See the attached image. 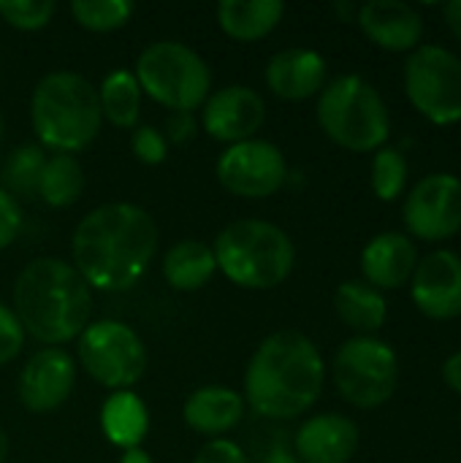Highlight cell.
Returning <instances> with one entry per match:
<instances>
[{"instance_id": "16", "label": "cell", "mask_w": 461, "mask_h": 463, "mask_svg": "<svg viewBox=\"0 0 461 463\" xmlns=\"http://www.w3.org/2000/svg\"><path fill=\"white\" fill-rule=\"evenodd\" d=\"M356 22L383 52L410 54L424 43V16L416 5L402 0H370L359 5Z\"/></svg>"}, {"instance_id": "1", "label": "cell", "mask_w": 461, "mask_h": 463, "mask_svg": "<svg viewBox=\"0 0 461 463\" xmlns=\"http://www.w3.org/2000/svg\"><path fill=\"white\" fill-rule=\"evenodd\" d=\"M155 217L125 201L103 203L84 214L73 228V269L90 290L122 293L144 279L158 252Z\"/></svg>"}, {"instance_id": "10", "label": "cell", "mask_w": 461, "mask_h": 463, "mask_svg": "<svg viewBox=\"0 0 461 463\" xmlns=\"http://www.w3.org/2000/svg\"><path fill=\"white\" fill-rule=\"evenodd\" d=\"M82 369L109 391L133 388L147 372V347L141 336L120 320L90 323L76 345Z\"/></svg>"}, {"instance_id": "34", "label": "cell", "mask_w": 461, "mask_h": 463, "mask_svg": "<svg viewBox=\"0 0 461 463\" xmlns=\"http://www.w3.org/2000/svg\"><path fill=\"white\" fill-rule=\"evenodd\" d=\"M22 231V206L0 187V252L14 244Z\"/></svg>"}, {"instance_id": "33", "label": "cell", "mask_w": 461, "mask_h": 463, "mask_svg": "<svg viewBox=\"0 0 461 463\" xmlns=\"http://www.w3.org/2000/svg\"><path fill=\"white\" fill-rule=\"evenodd\" d=\"M193 463H250V458L236 442L223 437V439H209L206 445H201L198 453L193 456Z\"/></svg>"}, {"instance_id": "23", "label": "cell", "mask_w": 461, "mask_h": 463, "mask_svg": "<svg viewBox=\"0 0 461 463\" xmlns=\"http://www.w3.org/2000/svg\"><path fill=\"white\" fill-rule=\"evenodd\" d=\"M101 429L106 439L120 450L141 448L149 431V412L147 404L133 391L111 393L101 407Z\"/></svg>"}, {"instance_id": "15", "label": "cell", "mask_w": 461, "mask_h": 463, "mask_svg": "<svg viewBox=\"0 0 461 463\" xmlns=\"http://www.w3.org/2000/svg\"><path fill=\"white\" fill-rule=\"evenodd\" d=\"M76 361L62 347H43L19 374V402L33 415L57 412L73 393Z\"/></svg>"}, {"instance_id": "41", "label": "cell", "mask_w": 461, "mask_h": 463, "mask_svg": "<svg viewBox=\"0 0 461 463\" xmlns=\"http://www.w3.org/2000/svg\"><path fill=\"white\" fill-rule=\"evenodd\" d=\"M0 138H3V114H0Z\"/></svg>"}, {"instance_id": "39", "label": "cell", "mask_w": 461, "mask_h": 463, "mask_svg": "<svg viewBox=\"0 0 461 463\" xmlns=\"http://www.w3.org/2000/svg\"><path fill=\"white\" fill-rule=\"evenodd\" d=\"M120 463H155L149 458V453L147 450H141V448H133V450H122V458Z\"/></svg>"}, {"instance_id": "2", "label": "cell", "mask_w": 461, "mask_h": 463, "mask_svg": "<svg viewBox=\"0 0 461 463\" xmlns=\"http://www.w3.org/2000/svg\"><path fill=\"white\" fill-rule=\"evenodd\" d=\"M326 385L318 345L302 331L269 334L247 361L245 404L269 420H293L310 412Z\"/></svg>"}, {"instance_id": "26", "label": "cell", "mask_w": 461, "mask_h": 463, "mask_svg": "<svg viewBox=\"0 0 461 463\" xmlns=\"http://www.w3.org/2000/svg\"><path fill=\"white\" fill-rule=\"evenodd\" d=\"M84 193V168L76 155H52L41 171L38 198L52 209L73 206Z\"/></svg>"}, {"instance_id": "8", "label": "cell", "mask_w": 461, "mask_h": 463, "mask_svg": "<svg viewBox=\"0 0 461 463\" xmlns=\"http://www.w3.org/2000/svg\"><path fill=\"white\" fill-rule=\"evenodd\" d=\"M337 393L356 410H378L399 385V358L378 336H351L331 361Z\"/></svg>"}, {"instance_id": "38", "label": "cell", "mask_w": 461, "mask_h": 463, "mask_svg": "<svg viewBox=\"0 0 461 463\" xmlns=\"http://www.w3.org/2000/svg\"><path fill=\"white\" fill-rule=\"evenodd\" d=\"M261 463H302L296 458L293 450H288L285 445H274L272 450H266V456L261 458Z\"/></svg>"}, {"instance_id": "35", "label": "cell", "mask_w": 461, "mask_h": 463, "mask_svg": "<svg viewBox=\"0 0 461 463\" xmlns=\"http://www.w3.org/2000/svg\"><path fill=\"white\" fill-rule=\"evenodd\" d=\"M196 133H198V122H196V117L187 114V111L171 114L168 122H166V141H171V144H177V146L193 141Z\"/></svg>"}, {"instance_id": "21", "label": "cell", "mask_w": 461, "mask_h": 463, "mask_svg": "<svg viewBox=\"0 0 461 463\" xmlns=\"http://www.w3.org/2000/svg\"><path fill=\"white\" fill-rule=\"evenodd\" d=\"M217 24L234 41H261L266 38L285 14L283 0H223L217 3Z\"/></svg>"}, {"instance_id": "17", "label": "cell", "mask_w": 461, "mask_h": 463, "mask_svg": "<svg viewBox=\"0 0 461 463\" xmlns=\"http://www.w3.org/2000/svg\"><path fill=\"white\" fill-rule=\"evenodd\" d=\"M359 445L361 434L356 420L340 412L307 418L293 437V453L302 463H351Z\"/></svg>"}, {"instance_id": "32", "label": "cell", "mask_w": 461, "mask_h": 463, "mask_svg": "<svg viewBox=\"0 0 461 463\" xmlns=\"http://www.w3.org/2000/svg\"><path fill=\"white\" fill-rule=\"evenodd\" d=\"M24 347V331L11 307L0 304V366L11 364Z\"/></svg>"}, {"instance_id": "29", "label": "cell", "mask_w": 461, "mask_h": 463, "mask_svg": "<svg viewBox=\"0 0 461 463\" xmlns=\"http://www.w3.org/2000/svg\"><path fill=\"white\" fill-rule=\"evenodd\" d=\"M136 5L130 0H73L71 16L90 33H111L130 22Z\"/></svg>"}, {"instance_id": "25", "label": "cell", "mask_w": 461, "mask_h": 463, "mask_svg": "<svg viewBox=\"0 0 461 463\" xmlns=\"http://www.w3.org/2000/svg\"><path fill=\"white\" fill-rule=\"evenodd\" d=\"M98 100H101V114L106 122H111L114 128L130 130L139 125L141 117V87L133 76V71H111L101 90H98Z\"/></svg>"}, {"instance_id": "18", "label": "cell", "mask_w": 461, "mask_h": 463, "mask_svg": "<svg viewBox=\"0 0 461 463\" xmlns=\"http://www.w3.org/2000/svg\"><path fill=\"white\" fill-rule=\"evenodd\" d=\"M266 87L283 98V100H307L312 95H321V90L329 81V65L326 57L315 49L304 46H288L269 57L264 68Z\"/></svg>"}, {"instance_id": "42", "label": "cell", "mask_w": 461, "mask_h": 463, "mask_svg": "<svg viewBox=\"0 0 461 463\" xmlns=\"http://www.w3.org/2000/svg\"><path fill=\"white\" fill-rule=\"evenodd\" d=\"M459 423H461V418H459Z\"/></svg>"}, {"instance_id": "28", "label": "cell", "mask_w": 461, "mask_h": 463, "mask_svg": "<svg viewBox=\"0 0 461 463\" xmlns=\"http://www.w3.org/2000/svg\"><path fill=\"white\" fill-rule=\"evenodd\" d=\"M408 171L410 165L399 146H389V144L380 146L372 155V176H370L375 198L383 203L397 201L408 187Z\"/></svg>"}, {"instance_id": "31", "label": "cell", "mask_w": 461, "mask_h": 463, "mask_svg": "<svg viewBox=\"0 0 461 463\" xmlns=\"http://www.w3.org/2000/svg\"><path fill=\"white\" fill-rule=\"evenodd\" d=\"M130 152L144 165H160L166 160V155H168V141L158 128L136 125L133 136H130Z\"/></svg>"}, {"instance_id": "30", "label": "cell", "mask_w": 461, "mask_h": 463, "mask_svg": "<svg viewBox=\"0 0 461 463\" xmlns=\"http://www.w3.org/2000/svg\"><path fill=\"white\" fill-rule=\"evenodd\" d=\"M54 11V0H0V19L22 33L43 30Z\"/></svg>"}, {"instance_id": "22", "label": "cell", "mask_w": 461, "mask_h": 463, "mask_svg": "<svg viewBox=\"0 0 461 463\" xmlns=\"http://www.w3.org/2000/svg\"><path fill=\"white\" fill-rule=\"evenodd\" d=\"M334 312L356 336H375L389 320L386 296L361 279H348L334 290Z\"/></svg>"}, {"instance_id": "40", "label": "cell", "mask_w": 461, "mask_h": 463, "mask_svg": "<svg viewBox=\"0 0 461 463\" xmlns=\"http://www.w3.org/2000/svg\"><path fill=\"white\" fill-rule=\"evenodd\" d=\"M5 458H8V434L0 426V463H5Z\"/></svg>"}, {"instance_id": "19", "label": "cell", "mask_w": 461, "mask_h": 463, "mask_svg": "<svg viewBox=\"0 0 461 463\" xmlns=\"http://www.w3.org/2000/svg\"><path fill=\"white\" fill-rule=\"evenodd\" d=\"M418 266L416 241L399 231H383L372 236L361 250V274L364 282L375 290H399L410 285Z\"/></svg>"}, {"instance_id": "6", "label": "cell", "mask_w": 461, "mask_h": 463, "mask_svg": "<svg viewBox=\"0 0 461 463\" xmlns=\"http://www.w3.org/2000/svg\"><path fill=\"white\" fill-rule=\"evenodd\" d=\"M315 117L321 130L348 152H378L391 136V114L383 95L359 73L326 81Z\"/></svg>"}, {"instance_id": "24", "label": "cell", "mask_w": 461, "mask_h": 463, "mask_svg": "<svg viewBox=\"0 0 461 463\" xmlns=\"http://www.w3.org/2000/svg\"><path fill=\"white\" fill-rule=\"evenodd\" d=\"M215 271H217V260H215L212 244H204L198 239L177 241L163 258L166 282L182 293L201 290L215 277Z\"/></svg>"}, {"instance_id": "36", "label": "cell", "mask_w": 461, "mask_h": 463, "mask_svg": "<svg viewBox=\"0 0 461 463\" xmlns=\"http://www.w3.org/2000/svg\"><path fill=\"white\" fill-rule=\"evenodd\" d=\"M443 380H446V385H448L454 393H459L461 396V350L459 353H454V355L443 364Z\"/></svg>"}, {"instance_id": "11", "label": "cell", "mask_w": 461, "mask_h": 463, "mask_svg": "<svg viewBox=\"0 0 461 463\" xmlns=\"http://www.w3.org/2000/svg\"><path fill=\"white\" fill-rule=\"evenodd\" d=\"M217 182L239 198H272L288 182V160L283 149L266 138L231 144L217 157Z\"/></svg>"}, {"instance_id": "3", "label": "cell", "mask_w": 461, "mask_h": 463, "mask_svg": "<svg viewBox=\"0 0 461 463\" xmlns=\"http://www.w3.org/2000/svg\"><path fill=\"white\" fill-rule=\"evenodd\" d=\"M14 315L24 334L46 347L82 336L92 315V290L62 258L30 260L14 282Z\"/></svg>"}, {"instance_id": "7", "label": "cell", "mask_w": 461, "mask_h": 463, "mask_svg": "<svg viewBox=\"0 0 461 463\" xmlns=\"http://www.w3.org/2000/svg\"><path fill=\"white\" fill-rule=\"evenodd\" d=\"M141 95L152 98L171 114H193L206 103L212 90V71L206 60L182 41H155L149 43L133 68Z\"/></svg>"}, {"instance_id": "27", "label": "cell", "mask_w": 461, "mask_h": 463, "mask_svg": "<svg viewBox=\"0 0 461 463\" xmlns=\"http://www.w3.org/2000/svg\"><path fill=\"white\" fill-rule=\"evenodd\" d=\"M43 165H46V152L41 144H19L16 149L8 152V157L0 165L3 190L14 201L38 198V182H41Z\"/></svg>"}, {"instance_id": "13", "label": "cell", "mask_w": 461, "mask_h": 463, "mask_svg": "<svg viewBox=\"0 0 461 463\" xmlns=\"http://www.w3.org/2000/svg\"><path fill=\"white\" fill-rule=\"evenodd\" d=\"M266 122V100L247 84L220 87L201 106V128L209 138L223 144H239L255 138Z\"/></svg>"}, {"instance_id": "37", "label": "cell", "mask_w": 461, "mask_h": 463, "mask_svg": "<svg viewBox=\"0 0 461 463\" xmlns=\"http://www.w3.org/2000/svg\"><path fill=\"white\" fill-rule=\"evenodd\" d=\"M443 19H446L448 30L461 41V0H451L443 5Z\"/></svg>"}, {"instance_id": "14", "label": "cell", "mask_w": 461, "mask_h": 463, "mask_svg": "<svg viewBox=\"0 0 461 463\" xmlns=\"http://www.w3.org/2000/svg\"><path fill=\"white\" fill-rule=\"evenodd\" d=\"M410 298L429 320L461 317V255L454 250H435L418 258L410 279Z\"/></svg>"}, {"instance_id": "20", "label": "cell", "mask_w": 461, "mask_h": 463, "mask_svg": "<svg viewBox=\"0 0 461 463\" xmlns=\"http://www.w3.org/2000/svg\"><path fill=\"white\" fill-rule=\"evenodd\" d=\"M245 399L228 385H204L193 391L182 407L185 426L206 439H223L245 418Z\"/></svg>"}, {"instance_id": "5", "label": "cell", "mask_w": 461, "mask_h": 463, "mask_svg": "<svg viewBox=\"0 0 461 463\" xmlns=\"http://www.w3.org/2000/svg\"><path fill=\"white\" fill-rule=\"evenodd\" d=\"M212 252L223 277L245 290L280 288L296 266L291 236L280 225L255 217L228 222L215 236Z\"/></svg>"}, {"instance_id": "9", "label": "cell", "mask_w": 461, "mask_h": 463, "mask_svg": "<svg viewBox=\"0 0 461 463\" xmlns=\"http://www.w3.org/2000/svg\"><path fill=\"white\" fill-rule=\"evenodd\" d=\"M405 95L432 125L461 122V57L440 43H421L405 62Z\"/></svg>"}, {"instance_id": "4", "label": "cell", "mask_w": 461, "mask_h": 463, "mask_svg": "<svg viewBox=\"0 0 461 463\" xmlns=\"http://www.w3.org/2000/svg\"><path fill=\"white\" fill-rule=\"evenodd\" d=\"M30 122L43 149L76 155L87 149L103 125L98 87L73 71H52L30 95Z\"/></svg>"}, {"instance_id": "12", "label": "cell", "mask_w": 461, "mask_h": 463, "mask_svg": "<svg viewBox=\"0 0 461 463\" xmlns=\"http://www.w3.org/2000/svg\"><path fill=\"white\" fill-rule=\"evenodd\" d=\"M410 239L440 244L461 231V179L456 174H429L418 179L402 203Z\"/></svg>"}]
</instances>
